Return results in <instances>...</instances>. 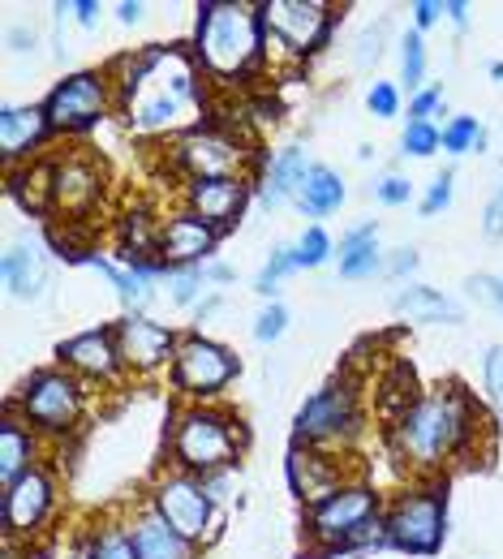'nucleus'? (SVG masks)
Wrapping results in <instances>:
<instances>
[{"mask_svg": "<svg viewBox=\"0 0 503 559\" xmlns=\"http://www.w3.org/2000/svg\"><path fill=\"white\" fill-rule=\"evenodd\" d=\"M117 117L139 139H181L207 126V78L199 70L190 44H146L117 57Z\"/></svg>", "mask_w": 503, "mask_h": 559, "instance_id": "f257e3e1", "label": "nucleus"}, {"mask_svg": "<svg viewBox=\"0 0 503 559\" xmlns=\"http://www.w3.org/2000/svg\"><path fill=\"white\" fill-rule=\"evenodd\" d=\"M487 430L482 409L460 383H439L431 392L414 396L396 418L387 421V448L392 456L418 474L439 478L447 465L469 456L478 448V435Z\"/></svg>", "mask_w": 503, "mask_h": 559, "instance_id": "f03ea898", "label": "nucleus"}, {"mask_svg": "<svg viewBox=\"0 0 503 559\" xmlns=\"http://www.w3.org/2000/svg\"><path fill=\"white\" fill-rule=\"evenodd\" d=\"M190 52L199 70L216 86L250 82L267 66V26L263 4L250 0H203L194 9V39Z\"/></svg>", "mask_w": 503, "mask_h": 559, "instance_id": "7ed1b4c3", "label": "nucleus"}, {"mask_svg": "<svg viewBox=\"0 0 503 559\" xmlns=\"http://www.w3.org/2000/svg\"><path fill=\"white\" fill-rule=\"evenodd\" d=\"M383 495L366 478H349L332 495L306 503L301 512V534L314 547V556H358V551H383L387 525H383Z\"/></svg>", "mask_w": 503, "mask_h": 559, "instance_id": "20e7f679", "label": "nucleus"}, {"mask_svg": "<svg viewBox=\"0 0 503 559\" xmlns=\"http://www.w3.org/2000/svg\"><path fill=\"white\" fill-rule=\"evenodd\" d=\"M245 443H250V430L241 414L224 405H181L168 426V469L207 478L237 465Z\"/></svg>", "mask_w": 503, "mask_h": 559, "instance_id": "39448f33", "label": "nucleus"}, {"mask_svg": "<svg viewBox=\"0 0 503 559\" xmlns=\"http://www.w3.org/2000/svg\"><path fill=\"white\" fill-rule=\"evenodd\" d=\"M387 543L405 556H439L447 543V483L422 478L414 487H400L383 508Z\"/></svg>", "mask_w": 503, "mask_h": 559, "instance_id": "423d86ee", "label": "nucleus"}, {"mask_svg": "<svg viewBox=\"0 0 503 559\" xmlns=\"http://www.w3.org/2000/svg\"><path fill=\"white\" fill-rule=\"evenodd\" d=\"M336 4L327 0H263L267 26V66H306L314 61L336 35Z\"/></svg>", "mask_w": 503, "mask_h": 559, "instance_id": "0eeeda50", "label": "nucleus"}, {"mask_svg": "<svg viewBox=\"0 0 503 559\" xmlns=\"http://www.w3.org/2000/svg\"><path fill=\"white\" fill-rule=\"evenodd\" d=\"M4 405H13L44 439H65L86 418V383L65 366H44L31 370Z\"/></svg>", "mask_w": 503, "mask_h": 559, "instance_id": "6e6552de", "label": "nucleus"}, {"mask_svg": "<svg viewBox=\"0 0 503 559\" xmlns=\"http://www.w3.org/2000/svg\"><path fill=\"white\" fill-rule=\"evenodd\" d=\"M361 388L354 374L327 379L292 418V443L327 448V452H349L361 439Z\"/></svg>", "mask_w": 503, "mask_h": 559, "instance_id": "1a4fd4ad", "label": "nucleus"}, {"mask_svg": "<svg viewBox=\"0 0 503 559\" xmlns=\"http://www.w3.org/2000/svg\"><path fill=\"white\" fill-rule=\"evenodd\" d=\"M168 159L185 181H207V177H254L259 181L267 168V159L254 155V142L216 121L172 139Z\"/></svg>", "mask_w": 503, "mask_h": 559, "instance_id": "9d476101", "label": "nucleus"}, {"mask_svg": "<svg viewBox=\"0 0 503 559\" xmlns=\"http://www.w3.org/2000/svg\"><path fill=\"white\" fill-rule=\"evenodd\" d=\"M237 379H241V357L228 349V345L203 336L199 328L194 332H181L177 357L168 366V383H172V392L185 405H216Z\"/></svg>", "mask_w": 503, "mask_h": 559, "instance_id": "9b49d317", "label": "nucleus"}, {"mask_svg": "<svg viewBox=\"0 0 503 559\" xmlns=\"http://www.w3.org/2000/svg\"><path fill=\"white\" fill-rule=\"evenodd\" d=\"M146 503L181 538H190L194 547H212L219 538V530H224V512H219V503L212 499L207 483L194 478V474H185V469H164L151 483V490H146Z\"/></svg>", "mask_w": 503, "mask_h": 559, "instance_id": "f8f14e48", "label": "nucleus"}, {"mask_svg": "<svg viewBox=\"0 0 503 559\" xmlns=\"http://www.w3.org/2000/svg\"><path fill=\"white\" fill-rule=\"evenodd\" d=\"M44 112H48L52 134H61V139L91 134L99 121H108V117L117 112V86H112V73L108 70L65 73V78L48 91Z\"/></svg>", "mask_w": 503, "mask_h": 559, "instance_id": "ddd939ff", "label": "nucleus"}, {"mask_svg": "<svg viewBox=\"0 0 503 559\" xmlns=\"http://www.w3.org/2000/svg\"><path fill=\"white\" fill-rule=\"evenodd\" d=\"M57 512V478L52 469L35 465L31 474H22L17 483L0 490V530L4 543L13 547H35V538L44 534V525Z\"/></svg>", "mask_w": 503, "mask_h": 559, "instance_id": "4468645a", "label": "nucleus"}, {"mask_svg": "<svg viewBox=\"0 0 503 559\" xmlns=\"http://www.w3.org/2000/svg\"><path fill=\"white\" fill-rule=\"evenodd\" d=\"M112 336H117V353H121V366L130 379H151V374L168 370L177 357V345H181V332H172L168 323H159L151 314H121L112 323Z\"/></svg>", "mask_w": 503, "mask_h": 559, "instance_id": "2eb2a0df", "label": "nucleus"}, {"mask_svg": "<svg viewBox=\"0 0 503 559\" xmlns=\"http://www.w3.org/2000/svg\"><path fill=\"white\" fill-rule=\"evenodd\" d=\"M254 199H259L254 177H207V181H185V190H181L185 211L203 215L219 233H232Z\"/></svg>", "mask_w": 503, "mask_h": 559, "instance_id": "dca6fc26", "label": "nucleus"}, {"mask_svg": "<svg viewBox=\"0 0 503 559\" xmlns=\"http://www.w3.org/2000/svg\"><path fill=\"white\" fill-rule=\"evenodd\" d=\"M57 366H65L70 374H77L82 383H121L125 366H121V353H117V336H112V323H99V328H86L70 341L57 345Z\"/></svg>", "mask_w": 503, "mask_h": 559, "instance_id": "f3484780", "label": "nucleus"}, {"mask_svg": "<svg viewBox=\"0 0 503 559\" xmlns=\"http://www.w3.org/2000/svg\"><path fill=\"white\" fill-rule=\"evenodd\" d=\"M285 474L288 490L301 499V508L332 495L336 487H345L349 478H361L345 465V452H327V448H310V443H288Z\"/></svg>", "mask_w": 503, "mask_h": 559, "instance_id": "a211bd4d", "label": "nucleus"}, {"mask_svg": "<svg viewBox=\"0 0 503 559\" xmlns=\"http://www.w3.org/2000/svg\"><path fill=\"white\" fill-rule=\"evenodd\" d=\"M99 199H104V159L86 151H70L52 159V211L86 215L99 207Z\"/></svg>", "mask_w": 503, "mask_h": 559, "instance_id": "6ab92c4d", "label": "nucleus"}, {"mask_svg": "<svg viewBox=\"0 0 503 559\" xmlns=\"http://www.w3.org/2000/svg\"><path fill=\"white\" fill-rule=\"evenodd\" d=\"M219 241H224V233L216 224H207L203 215H194V211H172L159 224V259L168 267H203V263H212Z\"/></svg>", "mask_w": 503, "mask_h": 559, "instance_id": "aec40b11", "label": "nucleus"}, {"mask_svg": "<svg viewBox=\"0 0 503 559\" xmlns=\"http://www.w3.org/2000/svg\"><path fill=\"white\" fill-rule=\"evenodd\" d=\"M0 276H4L9 297H17V301H44L48 288H52V259H48V246H44L35 233H17V237L4 246Z\"/></svg>", "mask_w": 503, "mask_h": 559, "instance_id": "412c9836", "label": "nucleus"}, {"mask_svg": "<svg viewBox=\"0 0 503 559\" xmlns=\"http://www.w3.org/2000/svg\"><path fill=\"white\" fill-rule=\"evenodd\" d=\"M52 139L44 104H4L0 108V151L9 168H26L39 159L44 142Z\"/></svg>", "mask_w": 503, "mask_h": 559, "instance_id": "4be33fe9", "label": "nucleus"}, {"mask_svg": "<svg viewBox=\"0 0 503 559\" xmlns=\"http://www.w3.org/2000/svg\"><path fill=\"white\" fill-rule=\"evenodd\" d=\"M35 465H44V435L13 405H4V418H0V490L17 483L22 474H31Z\"/></svg>", "mask_w": 503, "mask_h": 559, "instance_id": "5701e85b", "label": "nucleus"}, {"mask_svg": "<svg viewBox=\"0 0 503 559\" xmlns=\"http://www.w3.org/2000/svg\"><path fill=\"white\" fill-rule=\"evenodd\" d=\"M306 173H310L306 151H301V146H280V151L267 159L263 177H259V207L280 211L285 203H297V190H301Z\"/></svg>", "mask_w": 503, "mask_h": 559, "instance_id": "b1692460", "label": "nucleus"}, {"mask_svg": "<svg viewBox=\"0 0 503 559\" xmlns=\"http://www.w3.org/2000/svg\"><path fill=\"white\" fill-rule=\"evenodd\" d=\"M130 534H134L143 559H199V547L190 538H181L151 503L130 512Z\"/></svg>", "mask_w": 503, "mask_h": 559, "instance_id": "393cba45", "label": "nucleus"}, {"mask_svg": "<svg viewBox=\"0 0 503 559\" xmlns=\"http://www.w3.org/2000/svg\"><path fill=\"white\" fill-rule=\"evenodd\" d=\"M392 310L409 323H465V306L431 284H405L392 297Z\"/></svg>", "mask_w": 503, "mask_h": 559, "instance_id": "a878e982", "label": "nucleus"}, {"mask_svg": "<svg viewBox=\"0 0 503 559\" xmlns=\"http://www.w3.org/2000/svg\"><path fill=\"white\" fill-rule=\"evenodd\" d=\"M336 259H340V276L345 280L383 276V259H387V254L379 250V224L366 219V224H358V228H349V233L340 237Z\"/></svg>", "mask_w": 503, "mask_h": 559, "instance_id": "bb28decb", "label": "nucleus"}, {"mask_svg": "<svg viewBox=\"0 0 503 559\" xmlns=\"http://www.w3.org/2000/svg\"><path fill=\"white\" fill-rule=\"evenodd\" d=\"M345 199H349L345 177L336 168H327V164H310V173H306V181L297 190V207L306 211L310 219H323V215H336L345 207Z\"/></svg>", "mask_w": 503, "mask_h": 559, "instance_id": "cd10ccee", "label": "nucleus"}, {"mask_svg": "<svg viewBox=\"0 0 503 559\" xmlns=\"http://www.w3.org/2000/svg\"><path fill=\"white\" fill-rule=\"evenodd\" d=\"M73 259H77V263H86V267H95L99 276L117 288V297H121L125 314H146V306H151V297H155V284H146V280L134 276L125 263H112V259H104V254H95V250L73 254Z\"/></svg>", "mask_w": 503, "mask_h": 559, "instance_id": "c85d7f7f", "label": "nucleus"}, {"mask_svg": "<svg viewBox=\"0 0 503 559\" xmlns=\"http://www.w3.org/2000/svg\"><path fill=\"white\" fill-rule=\"evenodd\" d=\"M159 224L164 219H155L146 207L125 211L117 219V254H121V263H130V259H159Z\"/></svg>", "mask_w": 503, "mask_h": 559, "instance_id": "c756f323", "label": "nucleus"}, {"mask_svg": "<svg viewBox=\"0 0 503 559\" xmlns=\"http://www.w3.org/2000/svg\"><path fill=\"white\" fill-rule=\"evenodd\" d=\"M82 543H86V559H143L130 534V521H95L82 534Z\"/></svg>", "mask_w": 503, "mask_h": 559, "instance_id": "7c9ffc66", "label": "nucleus"}, {"mask_svg": "<svg viewBox=\"0 0 503 559\" xmlns=\"http://www.w3.org/2000/svg\"><path fill=\"white\" fill-rule=\"evenodd\" d=\"M487 142H491V134H487V126L478 121V117H452L447 126H443V151L452 155V159H460V155H482L487 151Z\"/></svg>", "mask_w": 503, "mask_h": 559, "instance_id": "2f4dec72", "label": "nucleus"}, {"mask_svg": "<svg viewBox=\"0 0 503 559\" xmlns=\"http://www.w3.org/2000/svg\"><path fill=\"white\" fill-rule=\"evenodd\" d=\"M387 35H392V22L387 17H374V22H366L358 31V39H354V70H374L379 61H383V48H387Z\"/></svg>", "mask_w": 503, "mask_h": 559, "instance_id": "473e14b6", "label": "nucleus"}, {"mask_svg": "<svg viewBox=\"0 0 503 559\" xmlns=\"http://www.w3.org/2000/svg\"><path fill=\"white\" fill-rule=\"evenodd\" d=\"M292 272H301V267H297V246H276V250L267 254V263H263L259 280H254V293L267 297V301H276L280 280H288Z\"/></svg>", "mask_w": 503, "mask_h": 559, "instance_id": "72a5a7b5", "label": "nucleus"}, {"mask_svg": "<svg viewBox=\"0 0 503 559\" xmlns=\"http://www.w3.org/2000/svg\"><path fill=\"white\" fill-rule=\"evenodd\" d=\"M400 82L409 86V95L431 86L427 82V39L418 31H405V39H400Z\"/></svg>", "mask_w": 503, "mask_h": 559, "instance_id": "f704fd0d", "label": "nucleus"}, {"mask_svg": "<svg viewBox=\"0 0 503 559\" xmlns=\"http://www.w3.org/2000/svg\"><path fill=\"white\" fill-rule=\"evenodd\" d=\"M207 267V263H203ZM203 267H172L168 272V301L172 306H181V310H190V306H199L203 301V288H207V272Z\"/></svg>", "mask_w": 503, "mask_h": 559, "instance_id": "c9c22d12", "label": "nucleus"}, {"mask_svg": "<svg viewBox=\"0 0 503 559\" xmlns=\"http://www.w3.org/2000/svg\"><path fill=\"white\" fill-rule=\"evenodd\" d=\"M332 254H336V241H332V233H327L323 224H310V228L297 237V267L314 272V267H323Z\"/></svg>", "mask_w": 503, "mask_h": 559, "instance_id": "e433bc0d", "label": "nucleus"}, {"mask_svg": "<svg viewBox=\"0 0 503 559\" xmlns=\"http://www.w3.org/2000/svg\"><path fill=\"white\" fill-rule=\"evenodd\" d=\"M439 146H443V130L431 126V121H409V126H405V134H400V155L431 159Z\"/></svg>", "mask_w": 503, "mask_h": 559, "instance_id": "4c0bfd02", "label": "nucleus"}, {"mask_svg": "<svg viewBox=\"0 0 503 559\" xmlns=\"http://www.w3.org/2000/svg\"><path fill=\"white\" fill-rule=\"evenodd\" d=\"M285 332H288V306L285 301H267L259 310V319H254V341L259 345H276Z\"/></svg>", "mask_w": 503, "mask_h": 559, "instance_id": "58836bf2", "label": "nucleus"}, {"mask_svg": "<svg viewBox=\"0 0 503 559\" xmlns=\"http://www.w3.org/2000/svg\"><path fill=\"white\" fill-rule=\"evenodd\" d=\"M482 388H487V401L503 421V345H491L482 357Z\"/></svg>", "mask_w": 503, "mask_h": 559, "instance_id": "ea45409f", "label": "nucleus"}, {"mask_svg": "<svg viewBox=\"0 0 503 559\" xmlns=\"http://www.w3.org/2000/svg\"><path fill=\"white\" fill-rule=\"evenodd\" d=\"M452 194H456V168H443L431 186H427L418 211H422V215H443V211L452 207Z\"/></svg>", "mask_w": 503, "mask_h": 559, "instance_id": "a19ab883", "label": "nucleus"}, {"mask_svg": "<svg viewBox=\"0 0 503 559\" xmlns=\"http://www.w3.org/2000/svg\"><path fill=\"white\" fill-rule=\"evenodd\" d=\"M370 194H374V203H383V207H405V203L414 199V181L400 177V173H383V177L370 186Z\"/></svg>", "mask_w": 503, "mask_h": 559, "instance_id": "79ce46f5", "label": "nucleus"}, {"mask_svg": "<svg viewBox=\"0 0 503 559\" xmlns=\"http://www.w3.org/2000/svg\"><path fill=\"white\" fill-rule=\"evenodd\" d=\"M434 117H447V99H443V86L431 82V86H422L418 95H409V121H431Z\"/></svg>", "mask_w": 503, "mask_h": 559, "instance_id": "37998d69", "label": "nucleus"}, {"mask_svg": "<svg viewBox=\"0 0 503 559\" xmlns=\"http://www.w3.org/2000/svg\"><path fill=\"white\" fill-rule=\"evenodd\" d=\"M366 108H370V117H379V121L400 117V86H396V82H370Z\"/></svg>", "mask_w": 503, "mask_h": 559, "instance_id": "c03bdc74", "label": "nucleus"}, {"mask_svg": "<svg viewBox=\"0 0 503 559\" xmlns=\"http://www.w3.org/2000/svg\"><path fill=\"white\" fill-rule=\"evenodd\" d=\"M465 297H469V301H478V306H487V310H500L503 314V280L500 276H487V272L469 276L465 280Z\"/></svg>", "mask_w": 503, "mask_h": 559, "instance_id": "a18cd8bd", "label": "nucleus"}, {"mask_svg": "<svg viewBox=\"0 0 503 559\" xmlns=\"http://www.w3.org/2000/svg\"><path fill=\"white\" fill-rule=\"evenodd\" d=\"M418 250L414 246H396V250H387V259H383V280H409L418 272Z\"/></svg>", "mask_w": 503, "mask_h": 559, "instance_id": "49530a36", "label": "nucleus"}, {"mask_svg": "<svg viewBox=\"0 0 503 559\" xmlns=\"http://www.w3.org/2000/svg\"><path fill=\"white\" fill-rule=\"evenodd\" d=\"M203 483H207V490H212V499H216V503H228V499L241 490V469H237V465H228V469H219V474H207Z\"/></svg>", "mask_w": 503, "mask_h": 559, "instance_id": "de8ad7c7", "label": "nucleus"}, {"mask_svg": "<svg viewBox=\"0 0 503 559\" xmlns=\"http://www.w3.org/2000/svg\"><path fill=\"white\" fill-rule=\"evenodd\" d=\"M482 237L487 241H503V186L491 194V203L482 211Z\"/></svg>", "mask_w": 503, "mask_h": 559, "instance_id": "09e8293b", "label": "nucleus"}, {"mask_svg": "<svg viewBox=\"0 0 503 559\" xmlns=\"http://www.w3.org/2000/svg\"><path fill=\"white\" fill-rule=\"evenodd\" d=\"M409 13H414V31H418V35H427L431 26L443 22V0H414V9H409Z\"/></svg>", "mask_w": 503, "mask_h": 559, "instance_id": "8fccbe9b", "label": "nucleus"}, {"mask_svg": "<svg viewBox=\"0 0 503 559\" xmlns=\"http://www.w3.org/2000/svg\"><path fill=\"white\" fill-rule=\"evenodd\" d=\"M70 13H73V22H77V26H86V31H95V26H99V13H104V9H99L95 0H73V4H70Z\"/></svg>", "mask_w": 503, "mask_h": 559, "instance_id": "3c124183", "label": "nucleus"}, {"mask_svg": "<svg viewBox=\"0 0 503 559\" xmlns=\"http://www.w3.org/2000/svg\"><path fill=\"white\" fill-rule=\"evenodd\" d=\"M4 44H9V52H35V31L9 26V31H4Z\"/></svg>", "mask_w": 503, "mask_h": 559, "instance_id": "603ef678", "label": "nucleus"}, {"mask_svg": "<svg viewBox=\"0 0 503 559\" xmlns=\"http://www.w3.org/2000/svg\"><path fill=\"white\" fill-rule=\"evenodd\" d=\"M443 17H447L456 31H469V4H465V0H443Z\"/></svg>", "mask_w": 503, "mask_h": 559, "instance_id": "864d4df0", "label": "nucleus"}, {"mask_svg": "<svg viewBox=\"0 0 503 559\" xmlns=\"http://www.w3.org/2000/svg\"><path fill=\"white\" fill-rule=\"evenodd\" d=\"M143 13H146L143 0H121V4H117V22H121V26H139Z\"/></svg>", "mask_w": 503, "mask_h": 559, "instance_id": "5fc2aeb1", "label": "nucleus"}, {"mask_svg": "<svg viewBox=\"0 0 503 559\" xmlns=\"http://www.w3.org/2000/svg\"><path fill=\"white\" fill-rule=\"evenodd\" d=\"M219 306H224V297H219V293H207V297H203V301L194 306V323H199V332H203V323H207V319L216 314Z\"/></svg>", "mask_w": 503, "mask_h": 559, "instance_id": "6e6d98bb", "label": "nucleus"}, {"mask_svg": "<svg viewBox=\"0 0 503 559\" xmlns=\"http://www.w3.org/2000/svg\"><path fill=\"white\" fill-rule=\"evenodd\" d=\"M203 272H207V284H232V280H237V272H232L228 263H216V259H212Z\"/></svg>", "mask_w": 503, "mask_h": 559, "instance_id": "4d7b16f0", "label": "nucleus"}, {"mask_svg": "<svg viewBox=\"0 0 503 559\" xmlns=\"http://www.w3.org/2000/svg\"><path fill=\"white\" fill-rule=\"evenodd\" d=\"M70 559H86V543H82V538H77V543L70 547Z\"/></svg>", "mask_w": 503, "mask_h": 559, "instance_id": "13d9d810", "label": "nucleus"}, {"mask_svg": "<svg viewBox=\"0 0 503 559\" xmlns=\"http://www.w3.org/2000/svg\"><path fill=\"white\" fill-rule=\"evenodd\" d=\"M491 78H495V82H503V61H495V66H491Z\"/></svg>", "mask_w": 503, "mask_h": 559, "instance_id": "bf43d9fd", "label": "nucleus"}, {"mask_svg": "<svg viewBox=\"0 0 503 559\" xmlns=\"http://www.w3.org/2000/svg\"><path fill=\"white\" fill-rule=\"evenodd\" d=\"M500 280H503V276H500Z\"/></svg>", "mask_w": 503, "mask_h": 559, "instance_id": "052dcab7", "label": "nucleus"}]
</instances>
